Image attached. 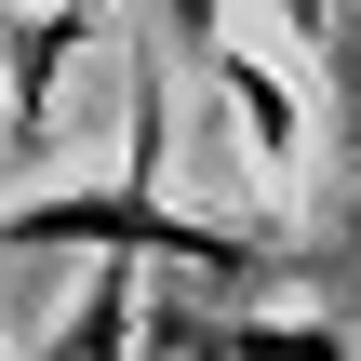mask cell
Wrapping results in <instances>:
<instances>
[{
    "instance_id": "obj_2",
    "label": "cell",
    "mask_w": 361,
    "mask_h": 361,
    "mask_svg": "<svg viewBox=\"0 0 361 361\" xmlns=\"http://www.w3.org/2000/svg\"><path fill=\"white\" fill-rule=\"evenodd\" d=\"M94 27H107V0H40V13L0 27V40H13V80H0V134H13V147H40V121H54L67 67L94 54Z\"/></svg>"
},
{
    "instance_id": "obj_6",
    "label": "cell",
    "mask_w": 361,
    "mask_h": 361,
    "mask_svg": "<svg viewBox=\"0 0 361 361\" xmlns=\"http://www.w3.org/2000/svg\"><path fill=\"white\" fill-rule=\"evenodd\" d=\"M214 13H228V0H161V27H147V40H174V67H214V54H228V27H214Z\"/></svg>"
},
{
    "instance_id": "obj_4",
    "label": "cell",
    "mask_w": 361,
    "mask_h": 361,
    "mask_svg": "<svg viewBox=\"0 0 361 361\" xmlns=\"http://www.w3.org/2000/svg\"><path fill=\"white\" fill-rule=\"evenodd\" d=\"M121 348H134V268H94V281H80V308L54 322V348H40V361H121Z\"/></svg>"
},
{
    "instance_id": "obj_7",
    "label": "cell",
    "mask_w": 361,
    "mask_h": 361,
    "mask_svg": "<svg viewBox=\"0 0 361 361\" xmlns=\"http://www.w3.org/2000/svg\"><path fill=\"white\" fill-rule=\"evenodd\" d=\"M281 27H295V40L322 54V40H335V0H281Z\"/></svg>"
},
{
    "instance_id": "obj_5",
    "label": "cell",
    "mask_w": 361,
    "mask_h": 361,
    "mask_svg": "<svg viewBox=\"0 0 361 361\" xmlns=\"http://www.w3.org/2000/svg\"><path fill=\"white\" fill-rule=\"evenodd\" d=\"M134 335L161 361H241V322H228V308H188V295H161V322L134 308Z\"/></svg>"
},
{
    "instance_id": "obj_3",
    "label": "cell",
    "mask_w": 361,
    "mask_h": 361,
    "mask_svg": "<svg viewBox=\"0 0 361 361\" xmlns=\"http://www.w3.org/2000/svg\"><path fill=\"white\" fill-rule=\"evenodd\" d=\"M201 80H214V94H228V107L255 121V174H295V147H308V121H295V94H281V80H268L255 54H214Z\"/></svg>"
},
{
    "instance_id": "obj_1",
    "label": "cell",
    "mask_w": 361,
    "mask_h": 361,
    "mask_svg": "<svg viewBox=\"0 0 361 361\" xmlns=\"http://www.w3.org/2000/svg\"><path fill=\"white\" fill-rule=\"evenodd\" d=\"M54 241H80V255H107V268H188V281H281L295 255L281 241H255V228H214V214H188V201H161V188H54V201H13L0 214V255H54Z\"/></svg>"
}]
</instances>
